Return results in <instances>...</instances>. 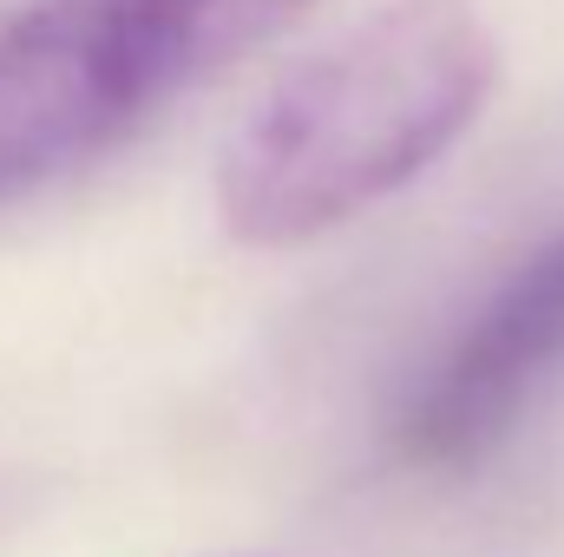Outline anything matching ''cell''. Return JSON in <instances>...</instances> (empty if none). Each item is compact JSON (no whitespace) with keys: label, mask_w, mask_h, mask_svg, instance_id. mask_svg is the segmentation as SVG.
I'll return each mask as SVG.
<instances>
[{"label":"cell","mask_w":564,"mask_h":557,"mask_svg":"<svg viewBox=\"0 0 564 557\" xmlns=\"http://www.w3.org/2000/svg\"><path fill=\"white\" fill-rule=\"evenodd\" d=\"M499 86V40L473 0H381L217 151V223L243 250H302L401 197L466 139Z\"/></svg>","instance_id":"1"},{"label":"cell","mask_w":564,"mask_h":557,"mask_svg":"<svg viewBox=\"0 0 564 557\" xmlns=\"http://www.w3.org/2000/svg\"><path fill=\"white\" fill-rule=\"evenodd\" d=\"M119 0H26L0 20V210L99 164L171 99Z\"/></svg>","instance_id":"2"},{"label":"cell","mask_w":564,"mask_h":557,"mask_svg":"<svg viewBox=\"0 0 564 557\" xmlns=\"http://www.w3.org/2000/svg\"><path fill=\"white\" fill-rule=\"evenodd\" d=\"M564 374V230L499 282L466 328L433 354L394 426V459L414 472H473L512 439Z\"/></svg>","instance_id":"3"},{"label":"cell","mask_w":564,"mask_h":557,"mask_svg":"<svg viewBox=\"0 0 564 557\" xmlns=\"http://www.w3.org/2000/svg\"><path fill=\"white\" fill-rule=\"evenodd\" d=\"M308 7L315 0H119L132 40L158 66V79L171 86V99L224 73L230 59L270 46Z\"/></svg>","instance_id":"4"},{"label":"cell","mask_w":564,"mask_h":557,"mask_svg":"<svg viewBox=\"0 0 564 557\" xmlns=\"http://www.w3.org/2000/svg\"><path fill=\"white\" fill-rule=\"evenodd\" d=\"M224 557H282V551H224Z\"/></svg>","instance_id":"5"}]
</instances>
